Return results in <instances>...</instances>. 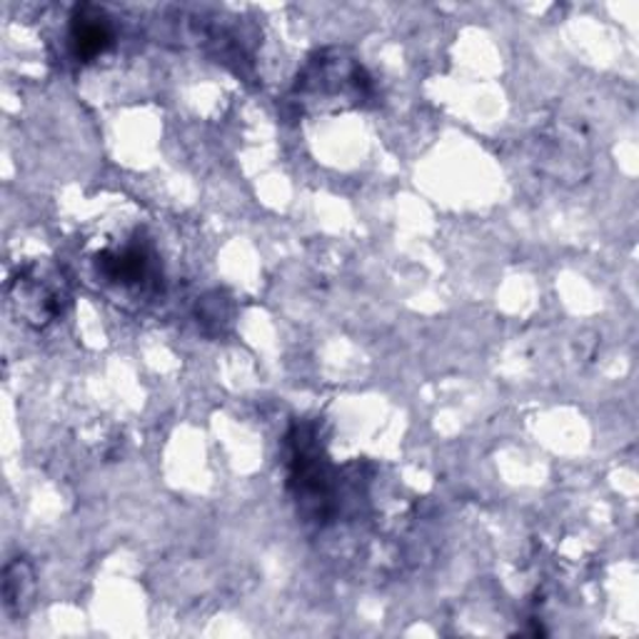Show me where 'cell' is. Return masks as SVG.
<instances>
[{"label": "cell", "instance_id": "obj_1", "mask_svg": "<svg viewBox=\"0 0 639 639\" xmlns=\"http://www.w3.org/2000/svg\"><path fill=\"white\" fill-rule=\"evenodd\" d=\"M10 302L30 325L43 328L46 322L53 320L66 300V288L56 270L48 268H28L18 272L16 280H10Z\"/></svg>", "mask_w": 639, "mask_h": 639}, {"label": "cell", "instance_id": "obj_2", "mask_svg": "<svg viewBox=\"0 0 639 639\" xmlns=\"http://www.w3.org/2000/svg\"><path fill=\"white\" fill-rule=\"evenodd\" d=\"M100 276L113 286L136 288L150 276V260L140 248H123L120 252L100 256Z\"/></svg>", "mask_w": 639, "mask_h": 639}, {"label": "cell", "instance_id": "obj_3", "mask_svg": "<svg viewBox=\"0 0 639 639\" xmlns=\"http://www.w3.org/2000/svg\"><path fill=\"white\" fill-rule=\"evenodd\" d=\"M36 597V572L23 557H16L3 575V605L10 615H23Z\"/></svg>", "mask_w": 639, "mask_h": 639}, {"label": "cell", "instance_id": "obj_4", "mask_svg": "<svg viewBox=\"0 0 639 639\" xmlns=\"http://www.w3.org/2000/svg\"><path fill=\"white\" fill-rule=\"evenodd\" d=\"M70 36H73L78 58L86 60L100 56L110 46V28L100 16H88V13L76 16Z\"/></svg>", "mask_w": 639, "mask_h": 639}]
</instances>
